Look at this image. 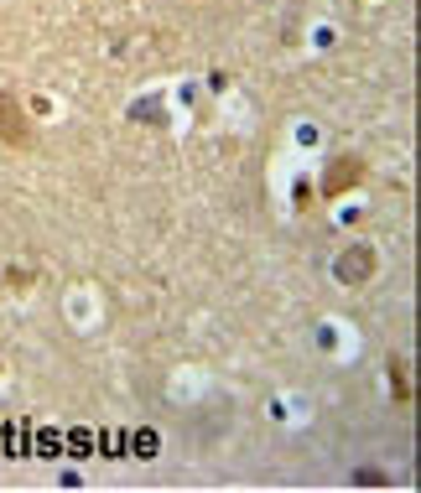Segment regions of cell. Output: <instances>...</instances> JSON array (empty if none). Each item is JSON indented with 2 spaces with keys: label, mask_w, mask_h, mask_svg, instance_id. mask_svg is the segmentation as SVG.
I'll return each instance as SVG.
<instances>
[{
  "label": "cell",
  "mask_w": 421,
  "mask_h": 493,
  "mask_svg": "<svg viewBox=\"0 0 421 493\" xmlns=\"http://www.w3.org/2000/svg\"><path fill=\"white\" fill-rule=\"evenodd\" d=\"M333 275L343 281V286H364V281L375 275V249H370V245H349L333 260Z\"/></svg>",
  "instance_id": "6da1fadb"
},
{
  "label": "cell",
  "mask_w": 421,
  "mask_h": 493,
  "mask_svg": "<svg viewBox=\"0 0 421 493\" xmlns=\"http://www.w3.org/2000/svg\"><path fill=\"white\" fill-rule=\"evenodd\" d=\"M0 141H11V145H26V141H32V135H26L22 109H16V99H11V94H0Z\"/></svg>",
  "instance_id": "7a4b0ae2"
},
{
  "label": "cell",
  "mask_w": 421,
  "mask_h": 493,
  "mask_svg": "<svg viewBox=\"0 0 421 493\" xmlns=\"http://www.w3.org/2000/svg\"><path fill=\"white\" fill-rule=\"evenodd\" d=\"M359 172H364V166H359L354 156H343V162H333L328 172H323V192L333 198V192H343V187H354V182H359Z\"/></svg>",
  "instance_id": "3957f363"
},
{
  "label": "cell",
  "mask_w": 421,
  "mask_h": 493,
  "mask_svg": "<svg viewBox=\"0 0 421 493\" xmlns=\"http://www.w3.org/2000/svg\"><path fill=\"white\" fill-rule=\"evenodd\" d=\"M58 447H63V436H58V432H42V436H37V457H52Z\"/></svg>",
  "instance_id": "277c9868"
},
{
  "label": "cell",
  "mask_w": 421,
  "mask_h": 493,
  "mask_svg": "<svg viewBox=\"0 0 421 493\" xmlns=\"http://www.w3.org/2000/svg\"><path fill=\"white\" fill-rule=\"evenodd\" d=\"M68 447H73V457H89V452H94V436H89V432H73V436H68Z\"/></svg>",
  "instance_id": "5b68a950"
},
{
  "label": "cell",
  "mask_w": 421,
  "mask_h": 493,
  "mask_svg": "<svg viewBox=\"0 0 421 493\" xmlns=\"http://www.w3.org/2000/svg\"><path fill=\"white\" fill-rule=\"evenodd\" d=\"M99 447L115 457V452H126V436H120V432H105V436H99Z\"/></svg>",
  "instance_id": "8992f818"
},
{
  "label": "cell",
  "mask_w": 421,
  "mask_h": 493,
  "mask_svg": "<svg viewBox=\"0 0 421 493\" xmlns=\"http://www.w3.org/2000/svg\"><path fill=\"white\" fill-rule=\"evenodd\" d=\"M136 452H141V457H151V452H156V436H151V432H141V436H136Z\"/></svg>",
  "instance_id": "52a82bcc"
},
{
  "label": "cell",
  "mask_w": 421,
  "mask_h": 493,
  "mask_svg": "<svg viewBox=\"0 0 421 493\" xmlns=\"http://www.w3.org/2000/svg\"><path fill=\"white\" fill-rule=\"evenodd\" d=\"M11 452H16V457L26 452V426H11Z\"/></svg>",
  "instance_id": "ba28073f"
}]
</instances>
